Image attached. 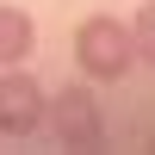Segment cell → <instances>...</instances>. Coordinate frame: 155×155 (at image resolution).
Wrapping results in <instances>:
<instances>
[{"instance_id": "cell-1", "label": "cell", "mask_w": 155, "mask_h": 155, "mask_svg": "<svg viewBox=\"0 0 155 155\" xmlns=\"http://www.w3.org/2000/svg\"><path fill=\"white\" fill-rule=\"evenodd\" d=\"M74 62H81L87 81H124V74L137 68V37L130 25H118L112 12H93V19L74 25Z\"/></svg>"}, {"instance_id": "cell-2", "label": "cell", "mask_w": 155, "mask_h": 155, "mask_svg": "<svg viewBox=\"0 0 155 155\" xmlns=\"http://www.w3.org/2000/svg\"><path fill=\"white\" fill-rule=\"evenodd\" d=\"M50 130H56L62 149H99L106 143V112H99L93 87H62V93H50Z\"/></svg>"}, {"instance_id": "cell-3", "label": "cell", "mask_w": 155, "mask_h": 155, "mask_svg": "<svg viewBox=\"0 0 155 155\" xmlns=\"http://www.w3.org/2000/svg\"><path fill=\"white\" fill-rule=\"evenodd\" d=\"M50 118V93L37 87V74H25V62L0 68V137H37Z\"/></svg>"}, {"instance_id": "cell-4", "label": "cell", "mask_w": 155, "mask_h": 155, "mask_svg": "<svg viewBox=\"0 0 155 155\" xmlns=\"http://www.w3.org/2000/svg\"><path fill=\"white\" fill-rule=\"evenodd\" d=\"M37 50V25L25 6H0V68H12V62H25Z\"/></svg>"}, {"instance_id": "cell-5", "label": "cell", "mask_w": 155, "mask_h": 155, "mask_svg": "<svg viewBox=\"0 0 155 155\" xmlns=\"http://www.w3.org/2000/svg\"><path fill=\"white\" fill-rule=\"evenodd\" d=\"M130 37H137V62H149V68H155V0L130 19Z\"/></svg>"}]
</instances>
